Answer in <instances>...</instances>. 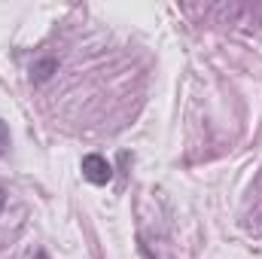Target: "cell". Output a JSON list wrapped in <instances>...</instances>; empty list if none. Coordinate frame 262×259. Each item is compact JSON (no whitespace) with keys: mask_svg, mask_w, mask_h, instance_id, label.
I'll use <instances>...</instances> for the list:
<instances>
[{"mask_svg":"<svg viewBox=\"0 0 262 259\" xmlns=\"http://www.w3.org/2000/svg\"><path fill=\"white\" fill-rule=\"evenodd\" d=\"M82 177L89 183H95V186H107L113 180V168H110V162L104 156L89 153V156H82Z\"/></svg>","mask_w":262,"mask_h":259,"instance_id":"cell-1","label":"cell"},{"mask_svg":"<svg viewBox=\"0 0 262 259\" xmlns=\"http://www.w3.org/2000/svg\"><path fill=\"white\" fill-rule=\"evenodd\" d=\"M55 70H58V61H55V58H46V61L34 64V70H31V73H34V79H37V82H43V79H49Z\"/></svg>","mask_w":262,"mask_h":259,"instance_id":"cell-2","label":"cell"},{"mask_svg":"<svg viewBox=\"0 0 262 259\" xmlns=\"http://www.w3.org/2000/svg\"><path fill=\"white\" fill-rule=\"evenodd\" d=\"M9 149V128H6V122L0 119V156Z\"/></svg>","mask_w":262,"mask_h":259,"instance_id":"cell-3","label":"cell"},{"mask_svg":"<svg viewBox=\"0 0 262 259\" xmlns=\"http://www.w3.org/2000/svg\"><path fill=\"white\" fill-rule=\"evenodd\" d=\"M0 204H3V189H0Z\"/></svg>","mask_w":262,"mask_h":259,"instance_id":"cell-4","label":"cell"}]
</instances>
